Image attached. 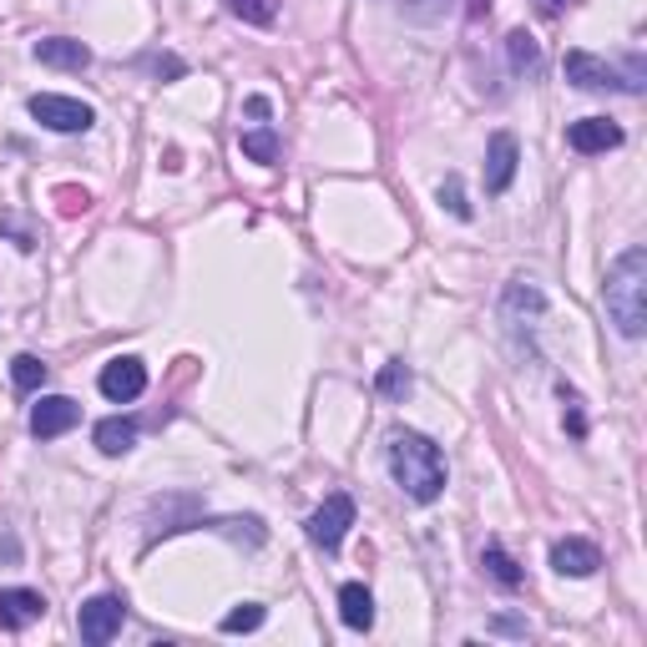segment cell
Masks as SVG:
<instances>
[{"instance_id":"6da1fadb","label":"cell","mask_w":647,"mask_h":647,"mask_svg":"<svg viewBox=\"0 0 647 647\" xmlns=\"http://www.w3.org/2000/svg\"><path fill=\"white\" fill-rule=\"evenodd\" d=\"M390 476L400 481V490H405L409 501L430 506L446 490V455H440V446L430 436H420V430H390Z\"/></svg>"},{"instance_id":"7a4b0ae2","label":"cell","mask_w":647,"mask_h":647,"mask_svg":"<svg viewBox=\"0 0 647 647\" xmlns=\"http://www.w3.org/2000/svg\"><path fill=\"white\" fill-rule=\"evenodd\" d=\"M602 304H608V319L617 324L622 339H643L647 330V253L622 249L617 264L608 268V284H602Z\"/></svg>"},{"instance_id":"3957f363","label":"cell","mask_w":647,"mask_h":647,"mask_svg":"<svg viewBox=\"0 0 647 647\" xmlns=\"http://www.w3.org/2000/svg\"><path fill=\"white\" fill-rule=\"evenodd\" d=\"M349 527H355V501H349L344 490H334V496H324V506L309 516V542H314L319 552H339Z\"/></svg>"},{"instance_id":"277c9868","label":"cell","mask_w":647,"mask_h":647,"mask_svg":"<svg viewBox=\"0 0 647 647\" xmlns=\"http://www.w3.org/2000/svg\"><path fill=\"white\" fill-rule=\"evenodd\" d=\"M31 117H36L41 127H51V132H92L96 112L86 102H77V96L41 92V96H31Z\"/></svg>"},{"instance_id":"5b68a950","label":"cell","mask_w":647,"mask_h":647,"mask_svg":"<svg viewBox=\"0 0 647 647\" xmlns=\"http://www.w3.org/2000/svg\"><path fill=\"white\" fill-rule=\"evenodd\" d=\"M122 622H127V602L122 597H92V602H81L77 612V633L81 643H92V647H106L112 637L122 633Z\"/></svg>"},{"instance_id":"8992f818","label":"cell","mask_w":647,"mask_h":647,"mask_svg":"<svg viewBox=\"0 0 647 647\" xmlns=\"http://www.w3.org/2000/svg\"><path fill=\"white\" fill-rule=\"evenodd\" d=\"M562 71H567V81L581 86V92H622V71L592 51H567Z\"/></svg>"},{"instance_id":"52a82bcc","label":"cell","mask_w":647,"mask_h":647,"mask_svg":"<svg viewBox=\"0 0 647 647\" xmlns=\"http://www.w3.org/2000/svg\"><path fill=\"white\" fill-rule=\"evenodd\" d=\"M102 395L112 400V405H127V400H137L147 390V365L137 355H122V359H112L102 370Z\"/></svg>"},{"instance_id":"ba28073f","label":"cell","mask_w":647,"mask_h":647,"mask_svg":"<svg viewBox=\"0 0 647 647\" xmlns=\"http://www.w3.org/2000/svg\"><path fill=\"white\" fill-rule=\"evenodd\" d=\"M516 167H521V147H516L511 132H496L486 142V193L501 198L506 187L516 183Z\"/></svg>"},{"instance_id":"9c48e42d","label":"cell","mask_w":647,"mask_h":647,"mask_svg":"<svg viewBox=\"0 0 647 647\" xmlns=\"http://www.w3.org/2000/svg\"><path fill=\"white\" fill-rule=\"evenodd\" d=\"M77 420H81V405L71 395H41V405L31 409V436L56 440V436H67Z\"/></svg>"},{"instance_id":"30bf717a","label":"cell","mask_w":647,"mask_h":647,"mask_svg":"<svg viewBox=\"0 0 647 647\" xmlns=\"http://www.w3.org/2000/svg\"><path fill=\"white\" fill-rule=\"evenodd\" d=\"M41 617H46V597L36 587H0V627L5 633H21Z\"/></svg>"},{"instance_id":"8fae6325","label":"cell","mask_w":647,"mask_h":647,"mask_svg":"<svg viewBox=\"0 0 647 647\" xmlns=\"http://www.w3.org/2000/svg\"><path fill=\"white\" fill-rule=\"evenodd\" d=\"M567 147L571 152H581V158H597V152H612V147H622V127L608 117H581L567 127Z\"/></svg>"},{"instance_id":"7c38bea8","label":"cell","mask_w":647,"mask_h":647,"mask_svg":"<svg viewBox=\"0 0 647 647\" xmlns=\"http://www.w3.org/2000/svg\"><path fill=\"white\" fill-rule=\"evenodd\" d=\"M552 567L562 571V577H592V571L602 567V552H597L592 542H581V536H567V542L552 546Z\"/></svg>"},{"instance_id":"4fadbf2b","label":"cell","mask_w":647,"mask_h":647,"mask_svg":"<svg viewBox=\"0 0 647 647\" xmlns=\"http://www.w3.org/2000/svg\"><path fill=\"white\" fill-rule=\"evenodd\" d=\"M36 61L41 67H56V71H86L92 67V51L71 36H51V41H36Z\"/></svg>"},{"instance_id":"5bb4252c","label":"cell","mask_w":647,"mask_h":647,"mask_svg":"<svg viewBox=\"0 0 647 647\" xmlns=\"http://www.w3.org/2000/svg\"><path fill=\"white\" fill-rule=\"evenodd\" d=\"M339 617H344V627H355V633H370L374 627V597L365 581H344L339 587Z\"/></svg>"},{"instance_id":"9a60e30c","label":"cell","mask_w":647,"mask_h":647,"mask_svg":"<svg viewBox=\"0 0 647 647\" xmlns=\"http://www.w3.org/2000/svg\"><path fill=\"white\" fill-rule=\"evenodd\" d=\"M506 61H511L516 77H536L542 71V41L531 36V31H511L506 36Z\"/></svg>"},{"instance_id":"2e32d148","label":"cell","mask_w":647,"mask_h":647,"mask_svg":"<svg viewBox=\"0 0 647 647\" xmlns=\"http://www.w3.org/2000/svg\"><path fill=\"white\" fill-rule=\"evenodd\" d=\"M132 446H137V420L112 415V420L96 425V450H102V455H127Z\"/></svg>"},{"instance_id":"e0dca14e","label":"cell","mask_w":647,"mask_h":647,"mask_svg":"<svg viewBox=\"0 0 647 647\" xmlns=\"http://www.w3.org/2000/svg\"><path fill=\"white\" fill-rule=\"evenodd\" d=\"M481 567H486V577L496 581V587H506V592H516V587H521V567H516L511 556H506V546L490 542L486 552H481Z\"/></svg>"},{"instance_id":"ac0fdd59","label":"cell","mask_w":647,"mask_h":647,"mask_svg":"<svg viewBox=\"0 0 647 647\" xmlns=\"http://www.w3.org/2000/svg\"><path fill=\"white\" fill-rule=\"evenodd\" d=\"M409 384H415V374H409L405 359H390V365L374 374V390H380L384 400H405V395H409Z\"/></svg>"},{"instance_id":"d6986e66","label":"cell","mask_w":647,"mask_h":647,"mask_svg":"<svg viewBox=\"0 0 647 647\" xmlns=\"http://www.w3.org/2000/svg\"><path fill=\"white\" fill-rule=\"evenodd\" d=\"M239 147H243V158H253V162H278V132L274 127H253V132H243Z\"/></svg>"},{"instance_id":"ffe728a7","label":"cell","mask_w":647,"mask_h":647,"mask_svg":"<svg viewBox=\"0 0 647 647\" xmlns=\"http://www.w3.org/2000/svg\"><path fill=\"white\" fill-rule=\"evenodd\" d=\"M228 11L249 21V26H274L278 21V0H228Z\"/></svg>"},{"instance_id":"44dd1931","label":"cell","mask_w":647,"mask_h":647,"mask_svg":"<svg viewBox=\"0 0 647 647\" xmlns=\"http://www.w3.org/2000/svg\"><path fill=\"white\" fill-rule=\"evenodd\" d=\"M11 380H15V390H41V384H46V365H41L36 355H15Z\"/></svg>"},{"instance_id":"7402d4cb","label":"cell","mask_w":647,"mask_h":647,"mask_svg":"<svg viewBox=\"0 0 647 647\" xmlns=\"http://www.w3.org/2000/svg\"><path fill=\"white\" fill-rule=\"evenodd\" d=\"M264 617H268V612L258 608V602H243V608H233L223 617V633H258V627H264Z\"/></svg>"},{"instance_id":"603a6c76","label":"cell","mask_w":647,"mask_h":647,"mask_svg":"<svg viewBox=\"0 0 647 647\" xmlns=\"http://www.w3.org/2000/svg\"><path fill=\"white\" fill-rule=\"evenodd\" d=\"M440 203H446V208L455 212L461 223H465V218H471V203H465V193H461V177H455V172H450L446 183H440Z\"/></svg>"},{"instance_id":"cb8c5ba5","label":"cell","mask_w":647,"mask_h":647,"mask_svg":"<svg viewBox=\"0 0 647 647\" xmlns=\"http://www.w3.org/2000/svg\"><path fill=\"white\" fill-rule=\"evenodd\" d=\"M562 400H567V430H571V436H587V415H581L577 390H567V384H562Z\"/></svg>"},{"instance_id":"d4e9b609","label":"cell","mask_w":647,"mask_h":647,"mask_svg":"<svg viewBox=\"0 0 647 647\" xmlns=\"http://www.w3.org/2000/svg\"><path fill=\"white\" fill-rule=\"evenodd\" d=\"M395 5L409 15V21H436L440 15V0H395Z\"/></svg>"},{"instance_id":"484cf974","label":"cell","mask_w":647,"mask_h":647,"mask_svg":"<svg viewBox=\"0 0 647 647\" xmlns=\"http://www.w3.org/2000/svg\"><path fill=\"white\" fill-rule=\"evenodd\" d=\"M147 67H152V71H158V77H172V81H177V77H183V61H177V56H147Z\"/></svg>"},{"instance_id":"4316f807","label":"cell","mask_w":647,"mask_h":647,"mask_svg":"<svg viewBox=\"0 0 647 647\" xmlns=\"http://www.w3.org/2000/svg\"><path fill=\"white\" fill-rule=\"evenodd\" d=\"M268 112H274V106H268V96H249V117L253 122H268Z\"/></svg>"},{"instance_id":"83f0119b","label":"cell","mask_w":647,"mask_h":647,"mask_svg":"<svg viewBox=\"0 0 647 647\" xmlns=\"http://www.w3.org/2000/svg\"><path fill=\"white\" fill-rule=\"evenodd\" d=\"M496 633H516V637H521V633H527V622H516V617H496Z\"/></svg>"},{"instance_id":"f1b7e54d","label":"cell","mask_w":647,"mask_h":647,"mask_svg":"<svg viewBox=\"0 0 647 647\" xmlns=\"http://www.w3.org/2000/svg\"><path fill=\"white\" fill-rule=\"evenodd\" d=\"M486 11H490V0H465V15H471V21H481Z\"/></svg>"},{"instance_id":"f546056e","label":"cell","mask_w":647,"mask_h":647,"mask_svg":"<svg viewBox=\"0 0 647 647\" xmlns=\"http://www.w3.org/2000/svg\"><path fill=\"white\" fill-rule=\"evenodd\" d=\"M562 5H567V0H536V11H542V15H556Z\"/></svg>"}]
</instances>
